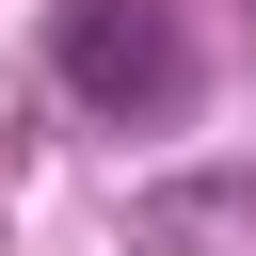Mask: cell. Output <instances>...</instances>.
Returning <instances> with one entry per match:
<instances>
[{"label": "cell", "instance_id": "6da1fadb", "mask_svg": "<svg viewBox=\"0 0 256 256\" xmlns=\"http://www.w3.org/2000/svg\"><path fill=\"white\" fill-rule=\"evenodd\" d=\"M64 80L96 112H176L192 96V16L176 0H64Z\"/></svg>", "mask_w": 256, "mask_h": 256}]
</instances>
